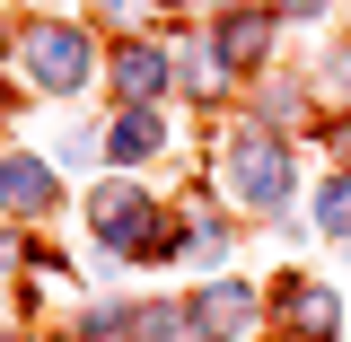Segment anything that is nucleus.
<instances>
[{
    "instance_id": "obj_1",
    "label": "nucleus",
    "mask_w": 351,
    "mask_h": 342,
    "mask_svg": "<svg viewBox=\"0 0 351 342\" xmlns=\"http://www.w3.org/2000/svg\"><path fill=\"white\" fill-rule=\"evenodd\" d=\"M27 71H36L44 88H80L88 80V44L71 36V27H36V36H27Z\"/></svg>"
},
{
    "instance_id": "obj_2",
    "label": "nucleus",
    "mask_w": 351,
    "mask_h": 342,
    "mask_svg": "<svg viewBox=\"0 0 351 342\" xmlns=\"http://www.w3.org/2000/svg\"><path fill=\"white\" fill-rule=\"evenodd\" d=\"M228 184H237L246 202H281V193H290V158H281L272 141H237V158H228Z\"/></svg>"
},
{
    "instance_id": "obj_3",
    "label": "nucleus",
    "mask_w": 351,
    "mask_h": 342,
    "mask_svg": "<svg viewBox=\"0 0 351 342\" xmlns=\"http://www.w3.org/2000/svg\"><path fill=\"white\" fill-rule=\"evenodd\" d=\"M141 202H132V193H97V237H106V246H123V255H141V246H149V228H141Z\"/></svg>"
},
{
    "instance_id": "obj_4",
    "label": "nucleus",
    "mask_w": 351,
    "mask_h": 342,
    "mask_svg": "<svg viewBox=\"0 0 351 342\" xmlns=\"http://www.w3.org/2000/svg\"><path fill=\"white\" fill-rule=\"evenodd\" d=\"M0 202H9V211H44V202H53V175H44L36 158H18V167L0 175Z\"/></svg>"
},
{
    "instance_id": "obj_5",
    "label": "nucleus",
    "mask_w": 351,
    "mask_h": 342,
    "mask_svg": "<svg viewBox=\"0 0 351 342\" xmlns=\"http://www.w3.org/2000/svg\"><path fill=\"white\" fill-rule=\"evenodd\" d=\"M149 141H158V123H149V114H132V123L114 132L106 149H114V158H149Z\"/></svg>"
},
{
    "instance_id": "obj_6",
    "label": "nucleus",
    "mask_w": 351,
    "mask_h": 342,
    "mask_svg": "<svg viewBox=\"0 0 351 342\" xmlns=\"http://www.w3.org/2000/svg\"><path fill=\"white\" fill-rule=\"evenodd\" d=\"M158 88V53H123V97H149Z\"/></svg>"
},
{
    "instance_id": "obj_7",
    "label": "nucleus",
    "mask_w": 351,
    "mask_h": 342,
    "mask_svg": "<svg viewBox=\"0 0 351 342\" xmlns=\"http://www.w3.org/2000/svg\"><path fill=\"white\" fill-rule=\"evenodd\" d=\"M202 325H219V334L246 325V299H237V290H211V299H202Z\"/></svg>"
},
{
    "instance_id": "obj_8",
    "label": "nucleus",
    "mask_w": 351,
    "mask_h": 342,
    "mask_svg": "<svg viewBox=\"0 0 351 342\" xmlns=\"http://www.w3.org/2000/svg\"><path fill=\"white\" fill-rule=\"evenodd\" d=\"M316 211H325V228H351V175H343V184H325Z\"/></svg>"
}]
</instances>
